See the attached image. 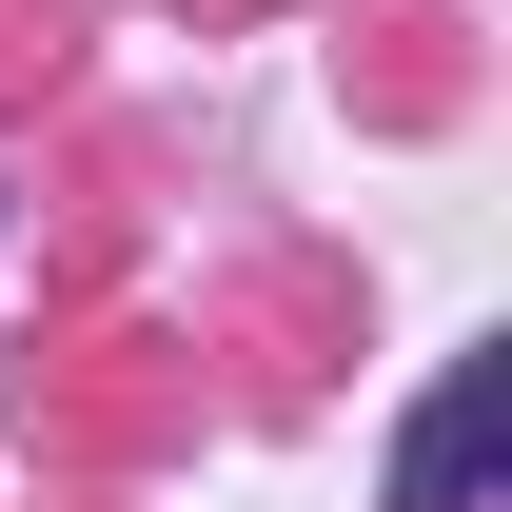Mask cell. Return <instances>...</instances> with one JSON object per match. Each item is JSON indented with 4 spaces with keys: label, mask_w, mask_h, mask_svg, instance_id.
<instances>
[{
    "label": "cell",
    "mask_w": 512,
    "mask_h": 512,
    "mask_svg": "<svg viewBox=\"0 0 512 512\" xmlns=\"http://www.w3.org/2000/svg\"><path fill=\"white\" fill-rule=\"evenodd\" d=\"M493 434H512V355H453L414 394V434H394V512H473L493 493Z\"/></svg>",
    "instance_id": "6da1fadb"
}]
</instances>
